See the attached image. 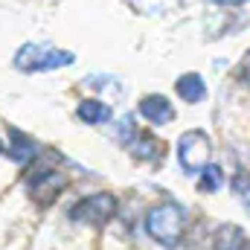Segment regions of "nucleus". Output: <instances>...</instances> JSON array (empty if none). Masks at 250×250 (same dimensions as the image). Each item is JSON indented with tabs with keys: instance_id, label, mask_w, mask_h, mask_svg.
Here are the masks:
<instances>
[{
	"instance_id": "f257e3e1",
	"label": "nucleus",
	"mask_w": 250,
	"mask_h": 250,
	"mask_svg": "<svg viewBox=\"0 0 250 250\" xmlns=\"http://www.w3.org/2000/svg\"><path fill=\"white\" fill-rule=\"evenodd\" d=\"M143 230L160 248H181L189 233L187 207L175 198H163V201L151 204L143 215Z\"/></svg>"
},
{
	"instance_id": "f03ea898",
	"label": "nucleus",
	"mask_w": 250,
	"mask_h": 250,
	"mask_svg": "<svg viewBox=\"0 0 250 250\" xmlns=\"http://www.w3.org/2000/svg\"><path fill=\"white\" fill-rule=\"evenodd\" d=\"M120 215V198L114 192H90L70 204L67 218L84 227H108Z\"/></svg>"
},
{
	"instance_id": "7ed1b4c3",
	"label": "nucleus",
	"mask_w": 250,
	"mask_h": 250,
	"mask_svg": "<svg viewBox=\"0 0 250 250\" xmlns=\"http://www.w3.org/2000/svg\"><path fill=\"white\" fill-rule=\"evenodd\" d=\"M70 175L53 166V163H38L35 169H29L26 175V189H29V198L38 204V207H50L59 195H64L70 189Z\"/></svg>"
},
{
	"instance_id": "20e7f679",
	"label": "nucleus",
	"mask_w": 250,
	"mask_h": 250,
	"mask_svg": "<svg viewBox=\"0 0 250 250\" xmlns=\"http://www.w3.org/2000/svg\"><path fill=\"white\" fill-rule=\"evenodd\" d=\"M76 62V56L70 50H59L53 44H23L12 64L21 73H44V70H59V67H70Z\"/></svg>"
},
{
	"instance_id": "39448f33",
	"label": "nucleus",
	"mask_w": 250,
	"mask_h": 250,
	"mask_svg": "<svg viewBox=\"0 0 250 250\" xmlns=\"http://www.w3.org/2000/svg\"><path fill=\"white\" fill-rule=\"evenodd\" d=\"M178 163L187 175H201L207 163H212V140L201 128H189L178 137Z\"/></svg>"
},
{
	"instance_id": "423d86ee",
	"label": "nucleus",
	"mask_w": 250,
	"mask_h": 250,
	"mask_svg": "<svg viewBox=\"0 0 250 250\" xmlns=\"http://www.w3.org/2000/svg\"><path fill=\"white\" fill-rule=\"evenodd\" d=\"M123 146L128 148V154H131L134 160L148 163V166H157V163L163 160V154H166V146H163L151 131H146V128H137Z\"/></svg>"
},
{
	"instance_id": "0eeeda50",
	"label": "nucleus",
	"mask_w": 250,
	"mask_h": 250,
	"mask_svg": "<svg viewBox=\"0 0 250 250\" xmlns=\"http://www.w3.org/2000/svg\"><path fill=\"white\" fill-rule=\"evenodd\" d=\"M137 114L151 125V128H163V125H169L175 120V105L163 93H146L137 102Z\"/></svg>"
},
{
	"instance_id": "6e6552de",
	"label": "nucleus",
	"mask_w": 250,
	"mask_h": 250,
	"mask_svg": "<svg viewBox=\"0 0 250 250\" xmlns=\"http://www.w3.org/2000/svg\"><path fill=\"white\" fill-rule=\"evenodd\" d=\"M38 154H41L38 140H35L32 134H26V131L9 125V157H12L15 163H32V160H38Z\"/></svg>"
},
{
	"instance_id": "1a4fd4ad",
	"label": "nucleus",
	"mask_w": 250,
	"mask_h": 250,
	"mask_svg": "<svg viewBox=\"0 0 250 250\" xmlns=\"http://www.w3.org/2000/svg\"><path fill=\"white\" fill-rule=\"evenodd\" d=\"M209 245H212V250H248L250 239H248V233H245L239 224L224 221V224H218V227L212 230Z\"/></svg>"
},
{
	"instance_id": "9d476101",
	"label": "nucleus",
	"mask_w": 250,
	"mask_h": 250,
	"mask_svg": "<svg viewBox=\"0 0 250 250\" xmlns=\"http://www.w3.org/2000/svg\"><path fill=\"white\" fill-rule=\"evenodd\" d=\"M175 93H178V99L187 102V105H201L209 90H207V82H204L201 73H184V76H178V82H175Z\"/></svg>"
},
{
	"instance_id": "9b49d317",
	"label": "nucleus",
	"mask_w": 250,
	"mask_h": 250,
	"mask_svg": "<svg viewBox=\"0 0 250 250\" xmlns=\"http://www.w3.org/2000/svg\"><path fill=\"white\" fill-rule=\"evenodd\" d=\"M76 117L84 125H105L111 120V105L102 99H82L76 105Z\"/></svg>"
},
{
	"instance_id": "f8f14e48",
	"label": "nucleus",
	"mask_w": 250,
	"mask_h": 250,
	"mask_svg": "<svg viewBox=\"0 0 250 250\" xmlns=\"http://www.w3.org/2000/svg\"><path fill=\"white\" fill-rule=\"evenodd\" d=\"M224 187V169L218 163H207L198 175V192L204 195H215L218 189Z\"/></svg>"
},
{
	"instance_id": "ddd939ff",
	"label": "nucleus",
	"mask_w": 250,
	"mask_h": 250,
	"mask_svg": "<svg viewBox=\"0 0 250 250\" xmlns=\"http://www.w3.org/2000/svg\"><path fill=\"white\" fill-rule=\"evenodd\" d=\"M230 189H233V195L250 209V169H236V175L230 178Z\"/></svg>"
},
{
	"instance_id": "4468645a",
	"label": "nucleus",
	"mask_w": 250,
	"mask_h": 250,
	"mask_svg": "<svg viewBox=\"0 0 250 250\" xmlns=\"http://www.w3.org/2000/svg\"><path fill=\"white\" fill-rule=\"evenodd\" d=\"M239 82H245V84H250V50H248V56L242 59V64H239Z\"/></svg>"
},
{
	"instance_id": "2eb2a0df",
	"label": "nucleus",
	"mask_w": 250,
	"mask_h": 250,
	"mask_svg": "<svg viewBox=\"0 0 250 250\" xmlns=\"http://www.w3.org/2000/svg\"><path fill=\"white\" fill-rule=\"evenodd\" d=\"M0 151H3V143H0Z\"/></svg>"
},
{
	"instance_id": "dca6fc26",
	"label": "nucleus",
	"mask_w": 250,
	"mask_h": 250,
	"mask_svg": "<svg viewBox=\"0 0 250 250\" xmlns=\"http://www.w3.org/2000/svg\"><path fill=\"white\" fill-rule=\"evenodd\" d=\"M248 250H250V245H248Z\"/></svg>"
}]
</instances>
